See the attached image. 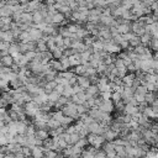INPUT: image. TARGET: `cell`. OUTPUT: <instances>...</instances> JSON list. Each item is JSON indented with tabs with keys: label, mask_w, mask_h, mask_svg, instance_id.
Wrapping results in <instances>:
<instances>
[{
	"label": "cell",
	"mask_w": 158,
	"mask_h": 158,
	"mask_svg": "<svg viewBox=\"0 0 158 158\" xmlns=\"http://www.w3.org/2000/svg\"><path fill=\"white\" fill-rule=\"evenodd\" d=\"M101 111H105V113H113L114 110H115V104H114V101L110 99V100H104L103 103H101V105H99L98 106Z\"/></svg>",
	"instance_id": "1"
},
{
	"label": "cell",
	"mask_w": 158,
	"mask_h": 158,
	"mask_svg": "<svg viewBox=\"0 0 158 158\" xmlns=\"http://www.w3.org/2000/svg\"><path fill=\"white\" fill-rule=\"evenodd\" d=\"M29 32H30L31 38H32L34 41H40V40L43 37V31L40 30V29H37V27H35L34 24H32V27H31V30H30Z\"/></svg>",
	"instance_id": "2"
},
{
	"label": "cell",
	"mask_w": 158,
	"mask_h": 158,
	"mask_svg": "<svg viewBox=\"0 0 158 158\" xmlns=\"http://www.w3.org/2000/svg\"><path fill=\"white\" fill-rule=\"evenodd\" d=\"M136 78V73H127L126 75H124L122 79V85L124 87H132L133 79Z\"/></svg>",
	"instance_id": "3"
},
{
	"label": "cell",
	"mask_w": 158,
	"mask_h": 158,
	"mask_svg": "<svg viewBox=\"0 0 158 158\" xmlns=\"http://www.w3.org/2000/svg\"><path fill=\"white\" fill-rule=\"evenodd\" d=\"M85 93H87V98H90V97H97L100 94V90H99V87L97 84H90L89 88L85 89Z\"/></svg>",
	"instance_id": "4"
},
{
	"label": "cell",
	"mask_w": 158,
	"mask_h": 158,
	"mask_svg": "<svg viewBox=\"0 0 158 158\" xmlns=\"http://www.w3.org/2000/svg\"><path fill=\"white\" fill-rule=\"evenodd\" d=\"M78 84L81 85L82 88L87 89V88H89V85L92 83H90L89 77H87V75H78Z\"/></svg>",
	"instance_id": "5"
},
{
	"label": "cell",
	"mask_w": 158,
	"mask_h": 158,
	"mask_svg": "<svg viewBox=\"0 0 158 158\" xmlns=\"http://www.w3.org/2000/svg\"><path fill=\"white\" fill-rule=\"evenodd\" d=\"M103 136L105 137V140H106V141H114L116 137H119V133H117V132H115L114 130H111V128L109 127V128H106V130H105V132L103 133Z\"/></svg>",
	"instance_id": "6"
},
{
	"label": "cell",
	"mask_w": 158,
	"mask_h": 158,
	"mask_svg": "<svg viewBox=\"0 0 158 158\" xmlns=\"http://www.w3.org/2000/svg\"><path fill=\"white\" fill-rule=\"evenodd\" d=\"M13 14H14V9H13V6L11 5H8V4H5L2 9H0V16H13Z\"/></svg>",
	"instance_id": "7"
},
{
	"label": "cell",
	"mask_w": 158,
	"mask_h": 158,
	"mask_svg": "<svg viewBox=\"0 0 158 158\" xmlns=\"http://www.w3.org/2000/svg\"><path fill=\"white\" fill-rule=\"evenodd\" d=\"M49 67L52 68V69H54V70H58V72H62V70H64V68H63V65H62V63H61V61L59 59H56V58H52L51 61H49Z\"/></svg>",
	"instance_id": "8"
},
{
	"label": "cell",
	"mask_w": 158,
	"mask_h": 158,
	"mask_svg": "<svg viewBox=\"0 0 158 158\" xmlns=\"http://www.w3.org/2000/svg\"><path fill=\"white\" fill-rule=\"evenodd\" d=\"M0 62H2V64L5 67H11L14 64V57L11 54L3 56V57H0Z\"/></svg>",
	"instance_id": "9"
},
{
	"label": "cell",
	"mask_w": 158,
	"mask_h": 158,
	"mask_svg": "<svg viewBox=\"0 0 158 158\" xmlns=\"http://www.w3.org/2000/svg\"><path fill=\"white\" fill-rule=\"evenodd\" d=\"M21 21L25 22V24L32 25V24H34V15H32V13L24 11V13L21 14Z\"/></svg>",
	"instance_id": "10"
},
{
	"label": "cell",
	"mask_w": 158,
	"mask_h": 158,
	"mask_svg": "<svg viewBox=\"0 0 158 158\" xmlns=\"http://www.w3.org/2000/svg\"><path fill=\"white\" fill-rule=\"evenodd\" d=\"M67 18L64 16V14H62V13H59V11H57L53 16H52V21H53V24H56V25H62V22L65 20Z\"/></svg>",
	"instance_id": "11"
},
{
	"label": "cell",
	"mask_w": 158,
	"mask_h": 158,
	"mask_svg": "<svg viewBox=\"0 0 158 158\" xmlns=\"http://www.w3.org/2000/svg\"><path fill=\"white\" fill-rule=\"evenodd\" d=\"M57 84H58V83H57L56 81H48V82L46 83L45 88H43V89H45V93H46V94L52 93V92L54 90V88L57 87Z\"/></svg>",
	"instance_id": "12"
},
{
	"label": "cell",
	"mask_w": 158,
	"mask_h": 158,
	"mask_svg": "<svg viewBox=\"0 0 158 158\" xmlns=\"http://www.w3.org/2000/svg\"><path fill=\"white\" fill-rule=\"evenodd\" d=\"M77 75H85V72H87V67L84 64H78L75 67H73L72 69Z\"/></svg>",
	"instance_id": "13"
},
{
	"label": "cell",
	"mask_w": 158,
	"mask_h": 158,
	"mask_svg": "<svg viewBox=\"0 0 158 158\" xmlns=\"http://www.w3.org/2000/svg\"><path fill=\"white\" fill-rule=\"evenodd\" d=\"M32 156L36 158H41L45 157V152H43V147L42 146H35L32 148Z\"/></svg>",
	"instance_id": "14"
},
{
	"label": "cell",
	"mask_w": 158,
	"mask_h": 158,
	"mask_svg": "<svg viewBox=\"0 0 158 158\" xmlns=\"http://www.w3.org/2000/svg\"><path fill=\"white\" fill-rule=\"evenodd\" d=\"M114 19H115V18H114L113 15H109V16H106V15H103V14H101V15H100V24H101V25H106V26H110Z\"/></svg>",
	"instance_id": "15"
},
{
	"label": "cell",
	"mask_w": 158,
	"mask_h": 158,
	"mask_svg": "<svg viewBox=\"0 0 158 158\" xmlns=\"http://www.w3.org/2000/svg\"><path fill=\"white\" fill-rule=\"evenodd\" d=\"M31 40H32V38H31L30 32H29V31H22V32L20 34V36L18 37L16 41H19V42H30Z\"/></svg>",
	"instance_id": "16"
},
{
	"label": "cell",
	"mask_w": 158,
	"mask_h": 158,
	"mask_svg": "<svg viewBox=\"0 0 158 158\" xmlns=\"http://www.w3.org/2000/svg\"><path fill=\"white\" fill-rule=\"evenodd\" d=\"M35 136L41 138V140H45V138L49 137V131L45 130V128H36V135Z\"/></svg>",
	"instance_id": "17"
},
{
	"label": "cell",
	"mask_w": 158,
	"mask_h": 158,
	"mask_svg": "<svg viewBox=\"0 0 158 158\" xmlns=\"http://www.w3.org/2000/svg\"><path fill=\"white\" fill-rule=\"evenodd\" d=\"M32 15H34V24H41V22H43L45 16L41 14V11H40V10L34 11V13H32Z\"/></svg>",
	"instance_id": "18"
},
{
	"label": "cell",
	"mask_w": 158,
	"mask_h": 158,
	"mask_svg": "<svg viewBox=\"0 0 158 158\" xmlns=\"http://www.w3.org/2000/svg\"><path fill=\"white\" fill-rule=\"evenodd\" d=\"M117 30H119V32H120L121 35L130 32V31H131V22H128V24H120V25L117 26Z\"/></svg>",
	"instance_id": "19"
},
{
	"label": "cell",
	"mask_w": 158,
	"mask_h": 158,
	"mask_svg": "<svg viewBox=\"0 0 158 158\" xmlns=\"http://www.w3.org/2000/svg\"><path fill=\"white\" fill-rule=\"evenodd\" d=\"M75 120L73 119V117H70V116H67V115H63V117L61 119V125L62 126H64V127H67V126H69V125H72L73 122H74Z\"/></svg>",
	"instance_id": "20"
},
{
	"label": "cell",
	"mask_w": 158,
	"mask_h": 158,
	"mask_svg": "<svg viewBox=\"0 0 158 158\" xmlns=\"http://www.w3.org/2000/svg\"><path fill=\"white\" fill-rule=\"evenodd\" d=\"M152 38H153V36H152L151 34H147V32H146L144 35L141 36V43H142L143 46H149Z\"/></svg>",
	"instance_id": "21"
},
{
	"label": "cell",
	"mask_w": 158,
	"mask_h": 158,
	"mask_svg": "<svg viewBox=\"0 0 158 158\" xmlns=\"http://www.w3.org/2000/svg\"><path fill=\"white\" fill-rule=\"evenodd\" d=\"M115 151L117 153L116 157H126L127 156L126 149H125V146H122V144H115Z\"/></svg>",
	"instance_id": "22"
},
{
	"label": "cell",
	"mask_w": 158,
	"mask_h": 158,
	"mask_svg": "<svg viewBox=\"0 0 158 158\" xmlns=\"http://www.w3.org/2000/svg\"><path fill=\"white\" fill-rule=\"evenodd\" d=\"M46 51H48L47 43L45 40L41 38L40 41H37V52H46Z\"/></svg>",
	"instance_id": "23"
},
{
	"label": "cell",
	"mask_w": 158,
	"mask_h": 158,
	"mask_svg": "<svg viewBox=\"0 0 158 158\" xmlns=\"http://www.w3.org/2000/svg\"><path fill=\"white\" fill-rule=\"evenodd\" d=\"M59 61H61V63H62V65H63L64 70H67V69L72 68V65H70V62H69V57H67V56H64V54H63V56L59 58Z\"/></svg>",
	"instance_id": "24"
},
{
	"label": "cell",
	"mask_w": 158,
	"mask_h": 158,
	"mask_svg": "<svg viewBox=\"0 0 158 158\" xmlns=\"http://www.w3.org/2000/svg\"><path fill=\"white\" fill-rule=\"evenodd\" d=\"M144 98H146V103H147L148 105H152V103L157 99V97H156V93H154V92H148V93L144 95Z\"/></svg>",
	"instance_id": "25"
},
{
	"label": "cell",
	"mask_w": 158,
	"mask_h": 158,
	"mask_svg": "<svg viewBox=\"0 0 158 158\" xmlns=\"http://www.w3.org/2000/svg\"><path fill=\"white\" fill-rule=\"evenodd\" d=\"M43 152H45V157H47V158H54V157H58V152L54 151V149H51V148H43Z\"/></svg>",
	"instance_id": "26"
},
{
	"label": "cell",
	"mask_w": 158,
	"mask_h": 158,
	"mask_svg": "<svg viewBox=\"0 0 158 158\" xmlns=\"http://www.w3.org/2000/svg\"><path fill=\"white\" fill-rule=\"evenodd\" d=\"M47 125H48V128H49V130H51V128H57V127L62 126V125H61V122H59L58 120L53 119V117H51V119L47 121Z\"/></svg>",
	"instance_id": "27"
},
{
	"label": "cell",
	"mask_w": 158,
	"mask_h": 158,
	"mask_svg": "<svg viewBox=\"0 0 158 158\" xmlns=\"http://www.w3.org/2000/svg\"><path fill=\"white\" fill-rule=\"evenodd\" d=\"M63 47H56L53 51H51L52 52V54H53V58H56V59H59L62 56H63Z\"/></svg>",
	"instance_id": "28"
},
{
	"label": "cell",
	"mask_w": 158,
	"mask_h": 158,
	"mask_svg": "<svg viewBox=\"0 0 158 158\" xmlns=\"http://www.w3.org/2000/svg\"><path fill=\"white\" fill-rule=\"evenodd\" d=\"M59 34H61L63 37H70L73 32H70L67 26H59Z\"/></svg>",
	"instance_id": "29"
},
{
	"label": "cell",
	"mask_w": 158,
	"mask_h": 158,
	"mask_svg": "<svg viewBox=\"0 0 158 158\" xmlns=\"http://www.w3.org/2000/svg\"><path fill=\"white\" fill-rule=\"evenodd\" d=\"M128 42H130V46H131V47H136V46L141 45V37L137 36V35H133V37H132Z\"/></svg>",
	"instance_id": "30"
},
{
	"label": "cell",
	"mask_w": 158,
	"mask_h": 158,
	"mask_svg": "<svg viewBox=\"0 0 158 158\" xmlns=\"http://www.w3.org/2000/svg\"><path fill=\"white\" fill-rule=\"evenodd\" d=\"M111 100L114 101V104L121 101V100H122V94H121L120 92H113V94H111Z\"/></svg>",
	"instance_id": "31"
},
{
	"label": "cell",
	"mask_w": 158,
	"mask_h": 158,
	"mask_svg": "<svg viewBox=\"0 0 158 158\" xmlns=\"http://www.w3.org/2000/svg\"><path fill=\"white\" fill-rule=\"evenodd\" d=\"M73 94H74V92H73V87H72V85H65L62 95H64V97H67V98H70Z\"/></svg>",
	"instance_id": "32"
},
{
	"label": "cell",
	"mask_w": 158,
	"mask_h": 158,
	"mask_svg": "<svg viewBox=\"0 0 158 158\" xmlns=\"http://www.w3.org/2000/svg\"><path fill=\"white\" fill-rule=\"evenodd\" d=\"M63 40H64V37L61 34H58L57 36H54V43H56V46L57 47H63Z\"/></svg>",
	"instance_id": "33"
},
{
	"label": "cell",
	"mask_w": 158,
	"mask_h": 158,
	"mask_svg": "<svg viewBox=\"0 0 158 158\" xmlns=\"http://www.w3.org/2000/svg\"><path fill=\"white\" fill-rule=\"evenodd\" d=\"M59 97H61V95H59L56 90H53L52 93H49V94H48V100H49V101H52V103H56V101L59 99Z\"/></svg>",
	"instance_id": "34"
},
{
	"label": "cell",
	"mask_w": 158,
	"mask_h": 158,
	"mask_svg": "<svg viewBox=\"0 0 158 158\" xmlns=\"http://www.w3.org/2000/svg\"><path fill=\"white\" fill-rule=\"evenodd\" d=\"M133 51L136 52V54H143L144 53V51H146V46H143L142 43L141 45H138V46H136V47H133Z\"/></svg>",
	"instance_id": "35"
},
{
	"label": "cell",
	"mask_w": 158,
	"mask_h": 158,
	"mask_svg": "<svg viewBox=\"0 0 158 158\" xmlns=\"http://www.w3.org/2000/svg\"><path fill=\"white\" fill-rule=\"evenodd\" d=\"M94 5H95V8H106L108 6V0H95Z\"/></svg>",
	"instance_id": "36"
},
{
	"label": "cell",
	"mask_w": 158,
	"mask_h": 158,
	"mask_svg": "<svg viewBox=\"0 0 158 158\" xmlns=\"http://www.w3.org/2000/svg\"><path fill=\"white\" fill-rule=\"evenodd\" d=\"M149 47L154 51V52H158V38H152V41H151V43H149Z\"/></svg>",
	"instance_id": "37"
},
{
	"label": "cell",
	"mask_w": 158,
	"mask_h": 158,
	"mask_svg": "<svg viewBox=\"0 0 158 158\" xmlns=\"http://www.w3.org/2000/svg\"><path fill=\"white\" fill-rule=\"evenodd\" d=\"M70 140H72V144H75L79 140H81V135H79V132H74L70 135Z\"/></svg>",
	"instance_id": "38"
},
{
	"label": "cell",
	"mask_w": 158,
	"mask_h": 158,
	"mask_svg": "<svg viewBox=\"0 0 158 158\" xmlns=\"http://www.w3.org/2000/svg\"><path fill=\"white\" fill-rule=\"evenodd\" d=\"M72 43H73V38H70V37H64V40H63V47H64V48L72 47Z\"/></svg>",
	"instance_id": "39"
},
{
	"label": "cell",
	"mask_w": 158,
	"mask_h": 158,
	"mask_svg": "<svg viewBox=\"0 0 158 158\" xmlns=\"http://www.w3.org/2000/svg\"><path fill=\"white\" fill-rule=\"evenodd\" d=\"M36 54H37V51H27V52L25 53V56H26V58H27L29 61H32V59L36 57Z\"/></svg>",
	"instance_id": "40"
},
{
	"label": "cell",
	"mask_w": 158,
	"mask_h": 158,
	"mask_svg": "<svg viewBox=\"0 0 158 158\" xmlns=\"http://www.w3.org/2000/svg\"><path fill=\"white\" fill-rule=\"evenodd\" d=\"M111 94H113V92H101L100 93V95H101V98L104 100H110L111 99Z\"/></svg>",
	"instance_id": "41"
},
{
	"label": "cell",
	"mask_w": 158,
	"mask_h": 158,
	"mask_svg": "<svg viewBox=\"0 0 158 158\" xmlns=\"http://www.w3.org/2000/svg\"><path fill=\"white\" fill-rule=\"evenodd\" d=\"M119 46L121 47V49H126V48H128V47H130V42H128L127 40H125V38H124V40L120 42V45H119Z\"/></svg>",
	"instance_id": "42"
},
{
	"label": "cell",
	"mask_w": 158,
	"mask_h": 158,
	"mask_svg": "<svg viewBox=\"0 0 158 158\" xmlns=\"http://www.w3.org/2000/svg\"><path fill=\"white\" fill-rule=\"evenodd\" d=\"M3 144H8V138H6V135L0 133V146Z\"/></svg>",
	"instance_id": "43"
},
{
	"label": "cell",
	"mask_w": 158,
	"mask_h": 158,
	"mask_svg": "<svg viewBox=\"0 0 158 158\" xmlns=\"http://www.w3.org/2000/svg\"><path fill=\"white\" fill-rule=\"evenodd\" d=\"M54 90H56L59 95H62V94H63V90H64V85H63V84H57V87L54 88Z\"/></svg>",
	"instance_id": "44"
},
{
	"label": "cell",
	"mask_w": 158,
	"mask_h": 158,
	"mask_svg": "<svg viewBox=\"0 0 158 158\" xmlns=\"http://www.w3.org/2000/svg\"><path fill=\"white\" fill-rule=\"evenodd\" d=\"M0 30H2V31L11 30V24H2V25H0Z\"/></svg>",
	"instance_id": "45"
},
{
	"label": "cell",
	"mask_w": 158,
	"mask_h": 158,
	"mask_svg": "<svg viewBox=\"0 0 158 158\" xmlns=\"http://www.w3.org/2000/svg\"><path fill=\"white\" fill-rule=\"evenodd\" d=\"M117 156V153H116V151L114 149V151H109V152H106V157H116Z\"/></svg>",
	"instance_id": "46"
},
{
	"label": "cell",
	"mask_w": 158,
	"mask_h": 158,
	"mask_svg": "<svg viewBox=\"0 0 158 158\" xmlns=\"http://www.w3.org/2000/svg\"><path fill=\"white\" fill-rule=\"evenodd\" d=\"M6 54H10L9 53V49H0V57L6 56Z\"/></svg>",
	"instance_id": "47"
},
{
	"label": "cell",
	"mask_w": 158,
	"mask_h": 158,
	"mask_svg": "<svg viewBox=\"0 0 158 158\" xmlns=\"http://www.w3.org/2000/svg\"><path fill=\"white\" fill-rule=\"evenodd\" d=\"M30 0H19V3L20 4H26V3H29Z\"/></svg>",
	"instance_id": "48"
},
{
	"label": "cell",
	"mask_w": 158,
	"mask_h": 158,
	"mask_svg": "<svg viewBox=\"0 0 158 158\" xmlns=\"http://www.w3.org/2000/svg\"><path fill=\"white\" fill-rule=\"evenodd\" d=\"M2 106H4V105H3V101H2V98H0V108H2Z\"/></svg>",
	"instance_id": "49"
},
{
	"label": "cell",
	"mask_w": 158,
	"mask_h": 158,
	"mask_svg": "<svg viewBox=\"0 0 158 158\" xmlns=\"http://www.w3.org/2000/svg\"><path fill=\"white\" fill-rule=\"evenodd\" d=\"M38 2H41V3H43V2H46V0H38Z\"/></svg>",
	"instance_id": "50"
},
{
	"label": "cell",
	"mask_w": 158,
	"mask_h": 158,
	"mask_svg": "<svg viewBox=\"0 0 158 158\" xmlns=\"http://www.w3.org/2000/svg\"><path fill=\"white\" fill-rule=\"evenodd\" d=\"M120 2H124V0H120Z\"/></svg>",
	"instance_id": "51"
}]
</instances>
